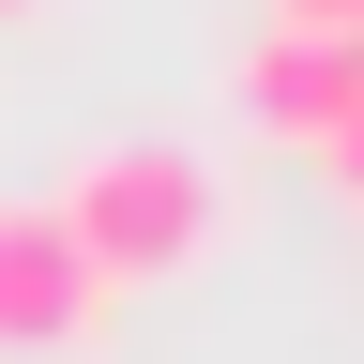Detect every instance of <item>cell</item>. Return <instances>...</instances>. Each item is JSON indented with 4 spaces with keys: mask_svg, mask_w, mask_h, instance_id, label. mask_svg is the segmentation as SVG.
I'll list each match as a JSON object with an SVG mask.
<instances>
[{
    "mask_svg": "<svg viewBox=\"0 0 364 364\" xmlns=\"http://www.w3.org/2000/svg\"><path fill=\"white\" fill-rule=\"evenodd\" d=\"M46 213H61V243L107 273V289H152V273H182L213 243V167L198 152H76V182Z\"/></svg>",
    "mask_w": 364,
    "mask_h": 364,
    "instance_id": "1",
    "label": "cell"
},
{
    "mask_svg": "<svg viewBox=\"0 0 364 364\" xmlns=\"http://www.w3.org/2000/svg\"><path fill=\"white\" fill-rule=\"evenodd\" d=\"M107 318V273L61 243L46 198H0V349H76Z\"/></svg>",
    "mask_w": 364,
    "mask_h": 364,
    "instance_id": "2",
    "label": "cell"
},
{
    "mask_svg": "<svg viewBox=\"0 0 364 364\" xmlns=\"http://www.w3.org/2000/svg\"><path fill=\"white\" fill-rule=\"evenodd\" d=\"M228 91H243V122H258V136H304V152H318V136L364 107V46H349V31L273 16V31L243 46V76H228Z\"/></svg>",
    "mask_w": 364,
    "mask_h": 364,
    "instance_id": "3",
    "label": "cell"
},
{
    "mask_svg": "<svg viewBox=\"0 0 364 364\" xmlns=\"http://www.w3.org/2000/svg\"><path fill=\"white\" fill-rule=\"evenodd\" d=\"M318 167H334V182H349V198H364V107H349L334 136H318Z\"/></svg>",
    "mask_w": 364,
    "mask_h": 364,
    "instance_id": "4",
    "label": "cell"
},
{
    "mask_svg": "<svg viewBox=\"0 0 364 364\" xmlns=\"http://www.w3.org/2000/svg\"><path fill=\"white\" fill-rule=\"evenodd\" d=\"M273 16H304V31H349V16H364V0H273Z\"/></svg>",
    "mask_w": 364,
    "mask_h": 364,
    "instance_id": "5",
    "label": "cell"
},
{
    "mask_svg": "<svg viewBox=\"0 0 364 364\" xmlns=\"http://www.w3.org/2000/svg\"><path fill=\"white\" fill-rule=\"evenodd\" d=\"M0 16H31V0H0Z\"/></svg>",
    "mask_w": 364,
    "mask_h": 364,
    "instance_id": "6",
    "label": "cell"
},
{
    "mask_svg": "<svg viewBox=\"0 0 364 364\" xmlns=\"http://www.w3.org/2000/svg\"><path fill=\"white\" fill-rule=\"evenodd\" d=\"M349 46H364V16H349Z\"/></svg>",
    "mask_w": 364,
    "mask_h": 364,
    "instance_id": "7",
    "label": "cell"
}]
</instances>
